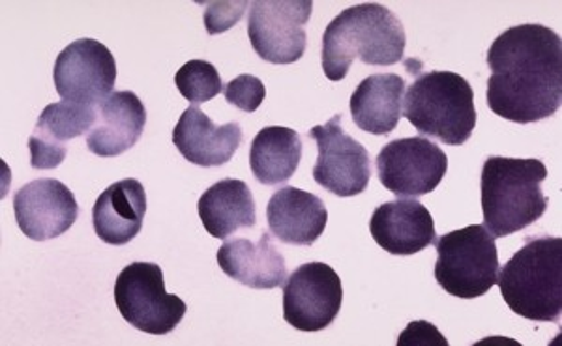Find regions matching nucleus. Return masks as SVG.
I'll return each mask as SVG.
<instances>
[{"label":"nucleus","instance_id":"15","mask_svg":"<svg viewBox=\"0 0 562 346\" xmlns=\"http://www.w3.org/2000/svg\"><path fill=\"white\" fill-rule=\"evenodd\" d=\"M147 124V109L132 90H119L97 105V123L87 148L100 158H116L134 148Z\"/></svg>","mask_w":562,"mask_h":346},{"label":"nucleus","instance_id":"17","mask_svg":"<svg viewBox=\"0 0 562 346\" xmlns=\"http://www.w3.org/2000/svg\"><path fill=\"white\" fill-rule=\"evenodd\" d=\"M94 123L97 107L71 102L47 105L29 139L31 165L40 171L57 169L68 154L66 142L90 131Z\"/></svg>","mask_w":562,"mask_h":346},{"label":"nucleus","instance_id":"11","mask_svg":"<svg viewBox=\"0 0 562 346\" xmlns=\"http://www.w3.org/2000/svg\"><path fill=\"white\" fill-rule=\"evenodd\" d=\"M53 81L65 102L97 107L115 86V57L98 39H76L58 55Z\"/></svg>","mask_w":562,"mask_h":346},{"label":"nucleus","instance_id":"18","mask_svg":"<svg viewBox=\"0 0 562 346\" xmlns=\"http://www.w3.org/2000/svg\"><path fill=\"white\" fill-rule=\"evenodd\" d=\"M217 264L225 276L249 289L270 290L288 279V266L274 242L272 232L262 231L259 242L237 238L217 250Z\"/></svg>","mask_w":562,"mask_h":346},{"label":"nucleus","instance_id":"5","mask_svg":"<svg viewBox=\"0 0 562 346\" xmlns=\"http://www.w3.org/2000/svg\"><path fill=\"white\" fill-rule=\"evenodd\" d=\"M402 116L418 134L461 147L476 128L473 89L452 71L422 73L405 94Z\"/></svg>","mask_w":562,"mask_h":346},{"label":"nucleus","instance_id":"23","mask_svg":"<svg viewBox=\"0 0 562 346\" xmlns=\"http://www.w3.org/2000/svg\"><path fill=\"white\" fill-rule=\"evenodd\" d=\"M301 160V135L281 126L261 129L249 148V168L262 186L285 184L293 178Z\"/></svg>","mask_w":562,"mask_h":346},{"label":"nucleus","instance_id":"4","mask_svg":"<svg viewBox=\"0 0 562 346\" xmlns=\"http://www.w3.org/2000/svg\"><path fill=\"white\" fill-rule=\"evenodd\" d=\"M498 289L514 313L557 322L562 313V238H529L501 268Z\"/></svg>","mask_w":562,"mask_h":346},{"label":"nucleus","instance_id":"3","mask_svg":"<svg viewBox=\"0 0 562 346\" xmlns=\"http://www.w3.org/2000/svg\"><path fill=\"white\" fill-rule=\"evenodd\" d=\"M548 168L540 160H516L492 155L482 168L484 227L495 240L524 231L542 218L548 199L542 182Z\"/></svg>","mask_w":562,"mask_h":346},{"label":"nucleus","instance_id":"9","mask_svg":"<svg viewBox=\"0 0 562 346\" xmlns=\"http://www.w3.org/2000/svg\"><path fill=\"white\" fill-rule=\"evenodd\" d=\"M344 303V285L325 263L302 264L283 285V319L301 332L330 326Z\"/></svg>","mask_w":562,"mask_h":346},{"label":"nucleus","instance_id":"19","mask_svg":"<svg viewBox=\"0 0 562 346\" xmlns=\"http://www.w3.org/2000/svg\"><path fill=\"white\" fill-rule=\"evenodd\" d=\"M269 229L278 240L289 245H314L325 232L328 212L314 193L299 187H281L267 206Z\"/></svg>","mask_w":562,"mask_h":346},{"label":"nucleus","instance_id":"27","mask_svg":"<svg viewBox=\"0 0 562 346\" xmlns=\"http://www.w3.org/2000/svg\"><path fill=\"white\" fill-rule=\"evenodd\" d=\"M397 346H448L441 332L426 321L411 322L409 327L400 335Z\"/></svg>","mask_w":562,"mask_h":346},{"label":"nucleus","instance_id":"7","mask_svg":"<svg viewBox=\"0 0 562 346\" xmlns=\"http://www.w3.org/2000/svg\"><path fill=\"white\" fill-rule=\"evenodd\" d=\"M116 309L135 330L150 335H167L186 314L184 300L167 295L164 272L154 263H132L115 282Z\"/></svg>","mask_w":562,"mask_h":346},{"label":"nucleus","instance_id":"10","mask_svg":"<svg viewBox=\"0 0 562 346\" xmlns=\"http://www.w3.org/2000/svg\"><path fill=\"white\" fill-rule=\"evenodd\" d=\"M447 171V154L426 137L390 141L378 155L379 180L400 199L435 192Z\"/></svg>","mask_w":562,"mask_h":346},{"label":"nucleus","instance_id":"13","mask_svg":"<svg viewBox=\"0 0 562 346\" xmlns=\"http://www.w3.org/2000/svg\"><path fill=\"white\" fill-rule=\"evenodd\" d=\"M13 212L21 232L34 242L63 237L79 216L71 189L55 178L29 182L13 195Z\"/></svg>","mask_w":562,"mask_h":346},{"label":"nucleus","instance_id":"8","mask_svg":"<svg viewBox=\"0 0 562 346\" xmlns=\"http://www.w3.org/2000/svg\"><path fill=\"white\" fill-rule=\"evenodd\" d=\"M312 0H257L249 10L248 36L257 55L272 65H293L306 51Z\"/></svg>","mask_w":562,"mask_h":346},{"label":"nucleus","instance_id":"12","mask_svg":"<svg viewBox=\"0 0 562 346\" xmlns=\"http://www.w3.org/2000/svg\"><path fill=\"white\" fill-rule=\"evenodd\" d=\"M344 116H334L325 126L310 129V139L319 148L314 180L338 197H355L366 192L371 178V161L357 139L341 128Z\"/></svg>","mask_w":562,"mask_h":346},{"label":"nucleus","instance_id":"26","mask_svg":"<svg viewBox=\"0 0 562 346\" xmlns=\"http://www.w3.org/2000/svg\"><path fill=\"white\" fill-rule=\"evenodd\" d=\"M249 2L240 0V2H206L205 10V26L206 33L220 34L229 31L233 26L237 25L238 21L243 20L246 8Z\"/></svg>","mask_w":562,"mask_h":346},{"label":"nucleus","instance_id":"14","mask_svg":"<svg viewBox=\"0 0 562 346\" xmlns=\"http://www.w3.org/2000/svg\"><path fill=\"white\" fill-rule=\"evenodd\" d=\"M373 240L390 255L411 257L435 244L434 216L418 199H397L379 206L370 219Z\"/></svg>","mask_w":562,"mask_h":346},{"label":"nucleus","instance_id":"21","mask_svg":"<svg viewBox=\"0 0 562 346\" xmlns=\"http://www.w3.org/2000/svg\"><path fill=\"white\" fill-rule=\"evenodd\" d=\"M198 212L206 232L220 240L257 223L256 200L243 180H220L209 187L199 199Z\"/></svg>","mask_w":562,"mask_h":346},{"label":"nucleus","instance_id":"22","mask_svg":"<svg viewBox=\"0 0 562 346\" xmlns=\"http://www.w3.org/2000/svg\"><path fill=\"white\" fill-rule=\"evenodd\" d=\"M403 94L405 81L396 73L366 78L352 92V123L368 134H392L402 118Z\"/></svg>","mask_w":562,"mask_h":346},{"label":"nucleus","instance_id":"6","mask_svg":"<svg viewBox=\"0 0 562 346\" xmlns=\"http://www.w3.org/2000/svg\"><path fill=\"white\" fill-rule=\"evenodd\" d=\"M437 253L435 279L447 295L473 300L497 285V244L484 224L448 232L437 240Z\"/></svg>","mask_w":562,"mask_h":346},{"label":"nucleus","instance_id":"2","mask_svg":"<svg viewBox=\"0 0 562 346\" xmlns=\"http://www.w3.org/2000/svg\"><path fill=\"white\" fill-rule=\"evenodd\" d=\"M405 45L407 36L402 21L389 8L366 2L347 8L326 26L321 65L326 78L341 81L355 58L370 66L402 62Z\"/></svg>","mask_w":562,"mask_h":346},{"label":"nucleus","instance_id":"24","mask_svg":"<svg viewBox=\"0 0 562 346\" xmlns=\"http://www.w3.org/2000/svg\"><path fill=\"white\" fill-rule=\"evenodd\" d=\"M175 84L182 97L190 103L211 102L224 90V81L220 78L214 65L201 58L186 62L177 71Z\"/></svg>","mask_w":562,"mask_h":346},{"label":"nucleus","instance_id":"1","mask_svg":"<svg viewBox=\"0 0 562 346\" xmlns=\"http://www.w3.org/2000/svg\"><path fill=\"white\" fill-rule=\"evenodd\" d=\"M487 107L510 123L555 115L562 100V44L548 26H512L487 51Z\"/></svg>","mask_w":562,"mask_h":346},{"label":"nucleus","instance_id":"16","mask_svg":"<svg viewBox=\"0 0 562 346\" xmlns=\"http://www.w3.org/2000/svg\"><path fill=\"white\" fill-rule=\"evenodd\" d=\"M240 124L216 126L203 111L190 105L173 129V145L186 161L199 168H222L243 145Z\"/></svg>","mask_w":562,"mask_h":346},{"label":"nucleus","instance_id":"25","mask_svg":"<svg viewBox=\"0 0 562 346\" xmlns=\"http://www.w3.org/2000/svg\"><path fill=\"white\" fill-rule=\"evenodd\" d=\"M267 96V90L261 79L256 76H238L225 86V100L229 105H235L244 113H254L261 107L262 100Z\"/></svg>","mask_w":562,"mask_h":346},{"label":"nucleus","instance_id":"20","mask_svg":"<svg viewBox=\"0 0 562 346\" xmlns=\"http://www.w3.org/2000/svg\"><path fill=\"white\" fill-rule=\"evenodd\" d=\"M147 214V193L139 180H119L105 189L92 208L98 238L109 245H126L140 232Z\"/></svg>","mask_w":562,"mask_h":346}]
</instances>
